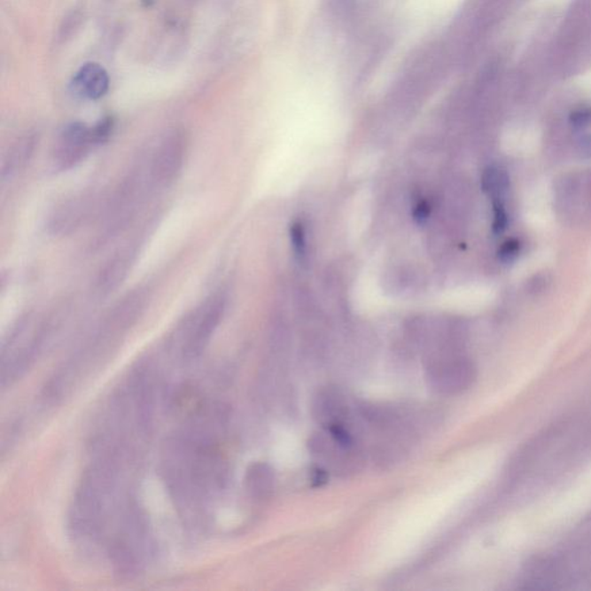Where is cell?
<instances>
[{
  "instance_id": "obj_1",
  "label": "cell",
  "mask_w": 591,
  "mask_h": 591,
  "mask_svg": "<svg viewBox=\"0 0 591 591\" xmlns=\"http://www.w3.org/2000/svg\"><path fill=\"white\" fill-rule=\"evenodd\" d=\"M186 152L188 140L184 132L174 129L163 136L148 161L152 188L166 189L174 184L184 167Z\"/></svg>"
},
{
  "instance_id": "obj_2",
  "label": "cell",
  "mask_w": 591,
  "mask_h": 591,
  "mask_svg": "<svg viewBox=\"0 0 591 591\" xmlns=\"http://www.w3.org/2000/svg\"><path fill=\"white\" fill-rule=\"evenodd\" d=\"M226 307V296L223 293H214L191 316L188 337L183 346V354L186 360H196L205 352L222 322Z\"/></svg>"
},
{
  "instance_id": "obj_3",
  "label": "cell",
  "mask_w": 591,
  "mask_h": 591,
  "mask_svg": "<svg viewBox=\"0 0 591 591\" xmlns=\"http://www.w3.org/2000/svg\"><path fill=\"white\" fill-rule=\"evenodd\" d=\"M93 126L74 121L67 124L60 132L52 152V166L55 170L68 171L85 161L90 152L97 147Z\"/></svg>"
},
{
  "instance_id": "obj_4",
  "label": "cell",
  "mask_w": 591,
  "mask_h": 591,
  "mask_svg": "<svg viewBox=\"0 0 591 591\" xmlns=\"http://www.w3.org/2000/svg\"><path fill=\"white\" fill-rule=\"evenodd\" d=\"M97 194L85 192L74 194L59 202L48 217L49 232L56 236H66L82 228L91 219L98 206Z\"/></svg>"
},
{
  "instance_id": "obj_5",
  "label": "cell",
  "mask_w": 591,
  "mask_h": 591,
  "mask_svg": "<svg viewBox=\"0 0 591 591\" xmlns=\"http://www.w3.org/2000/svg\"><path fill=\"white\" fill-rule=\"evenodd\" d=\"M475 379V368L466 360L433 362L426 369L429 386L438 394H459L468 390Z\"/></svg>"
},
{
  "instance_id": "obj_6",
  "label": "cell",
  "mask_w": 591,
  "mask_h": 591,
  "mask_svg": "<svg viewBox=\"0 0 591 591\" xmlns=\"http://www.w3.org/2000/svg\"><path fill=\"white\" fill-rule=\"evenodd\" d=\"M138 255V244H131L125 246L98 273L97 289L101 295H109L116 290L128 277Z\"/></svg>"
},
{
  "instance_id": "obj_7",
  "label": "cell",
  "mask_w": 591,
  "mask_h": 591,
  "mask_svg": "<svg viewBox=\"0 0 591 591\" xmlns=\"http://www.w3.org/2000/svg\"><path fill=\"white\" fill-rule=\"evenodd\" d=\"M109 83L108 72L102 65L87 63L76 72L72 89L79 97L94 101L105 97L109 89Z\"/></svg>"
},
{
  "instance_id": "obj_8",
  "label": "cell",
  "mask_w": 591,
  "mask_h": 591,
  "mask_svg": "<svg viewBox=\"0 0 591 591\" xmlns=\"http://www.w3.org/2000/svg\"><path fill=\"white\" fill-rule=\"evenodd\" d=\"M565 29L578 51L591 56V0H579L567 18Z\"/></svg>"
},
{
  "instance_id": "obj_9",
  "label": "cell",
  "mask_w": 591,
  "mask_h": 591,
  "mask_svg": "<svg viewBox=\"0 0 591 591\" xmlns=\"http://www.w3.org/2000/svg\"><path fill=\"white\" fill-rule=\"evenodd\" d=\"M36 136L34 135L25 136L18 139L9 148L3 159L2 179L4 182L17 176L21 170H24L27 164L32 159L36 147Z\"/></svg>"
},
{
  "instance_id": "obj_10",
  "label": "cell",
  "mask_w": 591,
  "mask_h": 591,
  "mask_svg": "<svg viewBox=\"0 0 591 591\" xmlns=\"http://www.w3.org/2000/svg\"><path fill=\"white\" fill-rule=\"evenodd\" d=\"M245 486L254 499H267L272 494L276 486V475L268 464L257 463L247 469Z\"/></svg>"
},
{
  "instance_id": "obj_11",
  "label": "cell",
  "mask_w": 591,
  "mask_h": 591,
  "mask_svg": "<svg viewBox=\"0 0 591 591\" xmlns=\"http://www.w3.org/2000/svg\"><path fill=\"white\" fill-rule=\"evenodd\" d=\"M507 185H509V177L505 171L489 169L484 174L483 188L492 196H499L503 191H506Z\"/></svg>"
},
{
  "instance_id": "obj_12",
  "label": "cell",
  "mask_w": 591,
  "mask_h": 591,
  "mask_svg": "<svg viewBox=\"0 0 591 591\" xmlns=\"http://www.w3.org/2000/svg\"><path fill=\"white\" fill-rule=\"evenodd\" d=\"M290 238H292L293 251L299 261H303L307 257V239H305V230L300 222L292 223L290 228Z\"/></svg>"
},
{
  "instance_id": "obj_13",
  "label": "cell",
  "mask_w": 591,
  "mask_h": 591,
  "mask_svg": "<svg viewBox=\"0 0 591 591\" xmlns=\"http://www.w3.org/2000/svg\"><path fill=\"white\" fill-rule=\"evenodd\" d=\"M520 243L516 239L507 240L502 244L501 250H499V259L505 264L516 261L518 253H520Z\"/></svg>"
},
{
  "instance_id": "obj_14",
  "label": "cell",
  "mask_w": 591,
  "mask_h": 591,
  "mask_svg": "<svg viewBox=\"0 0 591 591\" xmlns=\"http://www.w3.org/2000/svg\"><path fill=\"white\" fill-rule=\"evenodd\" d=\"M507 226V214L505 209L502 208V206L497 202L494 204V230L497 234H501L505 230Z\"/></svg>"
},
{
  "instance_id": "obj_15",
  "label": "cell",
  "mask_w": 591,
  "mask_h": 591,
  "mask_svg": "<svg viewBox=\"0 0 591 591\" xmlns=\"http://www.w3.org/2000/svg\"><path fill=\"white\" fill-rule=\"evenodd\" d=\"M430 205L426 201L419 202L414 211V220L419 226H424L430 216Z\"/></svg>"
},
{
  "instance_id": "obj_16",
  "label": "cell",
  "mask_w": 591,
  "mask_h": 591,
  "mask_svg": "<svg viewBox=\"0 0 591 591\" xmlns=\"http://www.w3.org/2000/svg\"><path fill=\"white\" fill-rule=\"evenodd\" d=\"M591 121V110L590 109H579L577 112L573 113L571 117V123L575 126V128H583L590 123Z\"/></svg>"
}]
</instances>
